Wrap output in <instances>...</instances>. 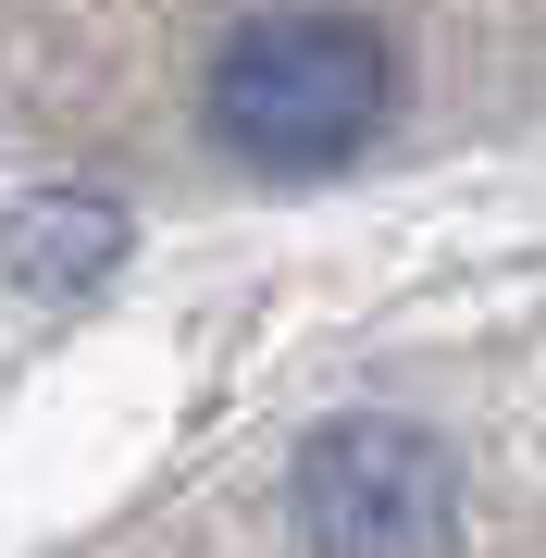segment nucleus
<instances>
[{"instance_id":"1","label":"nucleus","mask_w":546,"mask_h":558,"mask_svg":"<svg viewBox=\"0 0 546 558\" xmlns=\"http://www.w3.org/2000/svg\"><path fill=\"white\" fill-rule=\"evenodd\" d=\"M385 124V38L361 13H262L211 62V137L262 174H324Z\"/></svg>"},{"instance_id":"2","label":"nucleus","mask_w":546,"mask_h":558,"mask_svg":"<svg viewBox=\"0 0 546 558\" xmlns=\"http://www.w3.org/2000/svg\"><path fill=\"white\" fill-rule=\"evenodd\" d=\"M447 509H460V472L410 422H336L299 459V534L324 558H410L447 534Z\"/></svg>"}]
</instances>
